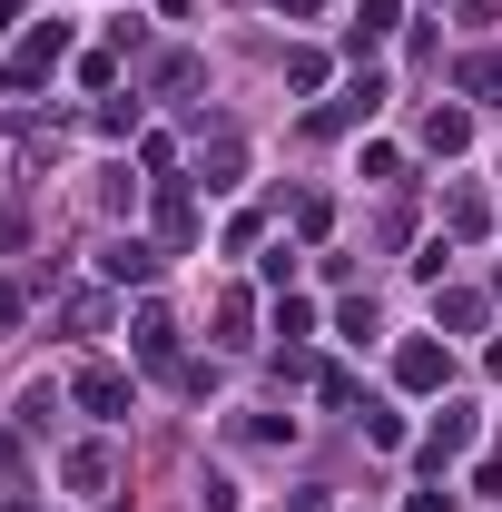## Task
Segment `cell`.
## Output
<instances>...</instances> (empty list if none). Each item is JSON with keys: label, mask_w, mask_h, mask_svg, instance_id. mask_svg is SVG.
<instances>
[{"label": "cell", "mask_w": 502, "mask_h": 512, "mask_svg": "<svg viewBox=\"0 0 502 512\" xmlns=\"http://www.w3.org/2000/svg\"><path fill=\"white\" fill-rule=\"evenodd\" d=\"M69 394H79V404H89L99 424H119L128 404H138V384H128L119 365H79V375H69Z\"/></svg>", "instance_id": "7a4b0ae2"}, {"label": "cell", "mask_w": 502, "mask_h": 512, "mask_svg": "<svg viewBox=\"0 0 502 512\" xmlns=\"http://www.w3.org/2000/svg\"><path fill=\"white\" fill-rule=\"evenodd\" d=\"M463 444H473V404H443V414H434V434L414 444V463H424V473H443V463H453Z\"/></svg>", "instance_id": "3957f363"}, {"label": "cell", "mask_w": 502, "mask_h": 512, "mask_svg": "<svg viewBox=\"0 0 502 512\" xmlns=\"http://www.w3.org/2000/svg\"><path fill=\"white\" fill-rule=\"evenodd\" d=\"M197 512H237V483H227V473H207V483H197Z\"/></svg>", "instance_id": "30bf717a"}, {"label": "cell", "mask_w": 502, "mask_h": 512, "mask_svg": "<svg viewBox=\"0 0 502 512\" xmlns=\"http://www.w3.org/2000/svg\"><path fill=\"white\" fill-rule=\"evenodd\" d=\"M394 20H404V0H365V10H355V30H345V50H384V40H394Z\"/></svg>", "instance_id": "5b68a950"}, {"label": "cell", "mask_w": 502, "mask_h": 512, "mask_svg": "<svg viewBox=\"0 0 502 512\" xmlns=\"http://www.w3.org/2000/svg\"><path fill=\"white\" fill-rule=\"evenodd\" d=\"M99 276H109V286H148V276H158V247H148V237H109V247H99Z\"/></svg>", "instance_id": "277c9868"}, {"label": "cell", "mask_w": 502, "mask_h": 512, "mask_svg": "<svg viewBox=\"0 0 502 512\" xmlns=\"http://www.w3.org/2000/svg\"><path fill=\"white\" fill-rule=\"evenodd\" d=\"M404 512H453V503H443V493H414V503H404Z\"/></svg>", "instance_id": "7c38bea8"}, {"label": "cell", "mask_w": 502, "mask_h": 512, "mask_svg": "<svg viewBox=\"0 0 502 512\" xmlns=\"http://www.w3.org/2000/svg\"><path fill=\"white\" fill-rule=\"evenodd\" d=\"M10 20H20V0H0V30H10Z\"/></svg>", "instance_id": "4fadbf2b"}, {"label": "cell", "mask_w": 502, "mask_h": 512, "mask_svg": "<svg viewBox=\"0 0 502 512\" xmlns=\"http://www.w3.org/2000/svg\"><path fill=\"white\" fill-rule=\"evenodd\" d=\"M424 138H434V148H463V138H473V119H463V109H434V119H424Z\"/></svg>", "instance_id": "ba28073f"}, {"label": "cell", "mask_w": 502, "mask_h": 512, "mask_svg": "<svg viewBox=\"0 0 502 512\" xmlns=\"http://www.w3.org/2000/svg\"><path fill=\"white\" fill-rule=\"evenodd\" d=\"M69 483H79V493H99V483H109V453L79 444V453H69Z\"/></svg>", "instance_id": "8992f818"}, {"label": "cell", "mask_w": 502, "mask_h": 512, "mask_svg": "<svg viewBox=\"0 0 502 512\" xmlns=\"http://www.w3.org/2000/svg\"><path fill=\"white\" fill-rule=\"evenodd\" d=\"M10 325H20V286L0 276V335H10Z\"/></svg>", "instance_id": "8fae6325"}, {"label": "cell", "mask_w": 502, "mask_h": 512, "mask_svg": "<svg viewBox=\"0 0 502 512\" xmlns=\"http://www.w3.org/2000/svg\"><path fill=\"white\" fill-rule=\"evenodd\" d=\"M128 345H138V355H148V365H158V355H168V316H158V306H148V316L128 325Z\"/></svg>", "instance_id": "52a82bcc"}, {"label": "cell", "mask_w": 502, "mask_h": 512, "mask_svg": "<svg viewBox=\"0 0 502 512\" xmlns=\"http://www.w3.org/2000/svg\"><path fill=\"white\" fill-rule=\"evenodd\" d=\"M394 384H404V394H434V384H453V355H443L434 335H404V345H394Z\"/></svg>", "instance_id": "6da1fadb"}, {"label": "cell", "mask_w": 502, "mask_h": 512, "mask_svg": "<svg viewBox=\"0 0 502 512\" xmlns=\"http://www.w3.org/2000/svg\"><path fill=\"white\" fill-rule=\"evenodd\" d=\"M69 50V20H50V30H30V69H50Z\"/></svg>", "instance_id": "9c48e42d"}]
</instances>
